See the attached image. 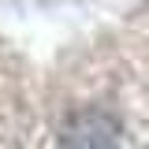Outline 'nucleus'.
<instances>
[{"mask_svg":"<svg viewBox=\"0 0 149 149\" xmlns=\"http://www.w3.org/2000/svg\"><path fill=\"white\" fill-rule=\"evenodd\" d=\"M63 149H119V123L104 112H78L63 127Z\"/></svg>","mask_w":149,"mask_h":149,"instance_id":"obj_1","label":"nucleus"}]
</instances>
